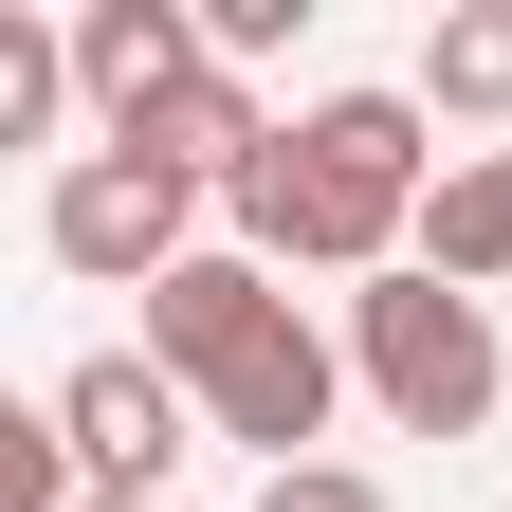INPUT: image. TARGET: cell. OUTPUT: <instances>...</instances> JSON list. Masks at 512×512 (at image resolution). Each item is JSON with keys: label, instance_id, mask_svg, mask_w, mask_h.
<instances>
[{"label": "cell", "instance_id": "52a82bcc", "mask_svg": "<svg viewBox=\"0 0 512 512\" xmlns=\"http://www.w3.org/2000/svg\"><path fill=\"white\" fill-rule=\"evenodd\" d=\"M275 311H293V293L256 275L238 238H202V256H183V275L147 293V366H183V384H220V366H238L256 330H275Z\"/></svg>", "mask_w": 512, "mask_h": 512}, {"label": "cell", "instance_id": "9c48e42d", "mask_svg": "<svg viewBox=\"0 0 512 512\" xmlns=\"http://www.w3.org/2000/svg\"><path fill=\"white\" fill-rule=\"evenodd\" d=\"M439 128H512V0H439V37H421V74H403Z\"/></svg>", "mask_w": 512, "mask_h": 512}, {"label": "cell", "instance_id": "7c38bea8", "mask_svg": "<svg viewBox=\"0 0 512 512\" xmlns=\"http://www.w3.org/2000/svg\"><path fill=\"white\" fill-rule=\"evenodd\" d=\"M256 512H384V476H348V458H311V476H256Z\"/></svg>", "mask_w": 512, "mask_h": 512}, {"label": "cell", "instance_id": "7a4b0ae2", "mask_svg": "<svg viewBox=\"0 0 512 512\" xmlns=\"http://www.w3.org/2000/svg\"><path fill=\"white\" fill-rule=\"evenodd\" d=\"M348 384H366L403 439H476V421H494V384H512L494 293L421 275V256H403V275H366V293H348Z\"/></svg>", "mask_w": 512, "mask_h": 512}, {"label": "cell", "instance_id": "8fae6325", "mask_svg": "<svg viewBox=\"0 0 512 512\" xmlns=\"http://www.w3.org/2000/svg\"><path fill=\"white\" fill-rule=\"evenodd\" d=\"M55 110H74V37H55V19H0V147H37Z\"/></svg>", "mask_w": 512, "mask_h": 512}, {"label": "cell", "instance_id": "5b68a950", "mask_svg": "<svg viewBox=\"0 0 512 512\" xmlns=\"http://www.w3.org/2000/svg\"><path fill=\"white\" fill-rule=\"evenodd\" d=\"M330 403H348V330H311V311H275V330L202 384V421H220V439H256V476H311Z\"/></svg>", "mask_w": 512, "mask_h": 512}, {"label": "cell", "instance_id": "3957f363", "mask_svg": "<svg viewBox=\"0 0 512 512\" xmlns=\"http://www.w3.org/2000/svg\"><path fill=\"white\" fill-rule=\"evenodd\" d=\"M202 202L220 183H183L147 147H74L55 202H37V238H55V275H92V293H165L183 256H202Z\"/></svg>", "mask_w": 512, "mask_h": 512}, {"label": "cell", "instance_id": "8992f818", "mask_svg": "<svg viewBox=\"0 0 512 512\" xmlns=\"http://www.w3.org/2000/svg\"><path fill=\"white\" fill-rule=\"evenodd\" d=\"M220 74V37H202V0H92L74 19V92H92V147H128L165 92H202Z\"/></svg>", "mask_w": 512, "mask_h": 512}, {"label": "cell", "instance_id": "277c9868", "mask_svg": "<svg viewBox=\"0 0 512 512\" xmlns=\"http://www.w3.org/2000/svg\"><path fill=\"white\" fill-rule=\"evenodd\" d=\"M55 439H74V476H92V494H165L220 421H202V384H183V366L92 348V366H55Z\"/></svg>", "mask_w": 512, "mask_h": 512}, {"label": "cell", "instance_id": "30bf717a", "mask_svg": "<svg viewBox=\"0 0 512 512\" xmlns=\"http://www.w3.org/2000/svg\"><path fill=\"white\" fill-rule=\"evenodd\" d=\"M421 275H458V293L512 275V147H458V165H439V202H421Z\"/></svg>", "mask_w": 512, "mask_h": 512}, {"label": "cell", "instance_id": "4fadbf2b", "mask_svg": "<svg viewBox=\"0 0 512 512\" xmlns=\"http://www.w3.org/2000/svg\"><path fill=\"white\" fill-rule=\"evenodd\" d=\"M92 512H147V494H92Z\"/></svg>", "mask_w": 512, "mask_h": 512}, {"label": "cell", "instance_id": "ba28073f", "mask_svg": "<svg viewBox=\"0 0 512 512\" xmlns=\"http://www.w3.org/2000/svg\"><path fill=\"white\" fill-rule=\"evenodd\" d=\"M275 128H293V110H256V74L220 55V74H202V92H165L147 128H128V147H147V165H183V183H238L256 147H275Z\"/></svg>", "mask_w": 512, "mask_h": 512}, {"label": "cell", "instance_id": "6da1fadb", "mask_svg": "<svg viewBox=\"0 0 512 512\" xmlns=\"http://www.w3.org/2000/svg\"><path fill=\"white\" fill-rule=\"evenodd\" d=\"M421 202H439V110L421 92H311L275 147L220 183V220H238L256 275L311 256V275H348V293L421 256Z\"/></svg>", "mask_w": 512, "mask_h": 512}]
</instances>
